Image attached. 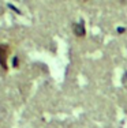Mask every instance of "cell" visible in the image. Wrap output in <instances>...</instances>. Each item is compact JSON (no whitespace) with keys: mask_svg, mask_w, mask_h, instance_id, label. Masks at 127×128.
Returning a JSON list of instances; mask_svg holds the SVG:
<instances>
[{"mask_svg":"<svg viewBox=\"0 0 127 128\" xmlns=\"http://www.w3.org/2000/svg\"><path fill=\"white\" fill-rule=\"evenodd\" d=\"M81 2H87V0H81Z\"/></svg>","mask_w":127,"mask_h":128,"instance_id":"cell-7","label":"cell"},{"mask_svg":"<svg viewBox=\"0 0 127 128\" xmlns=\"http://www.w3.org/2000/svg\"><path fill=\"white\" fill-rule=\"evenodd\" d=\"M18 66H19V59H18V57L15 56L14 59H13V67H14V68H17Z\"/></svg>","mask_w":127,"mask_h":128,"instance_id":"cell-3","label":"cell"},{"mask_svg":"<svg viewBox=\"0 0 127 128\" xmlns=\"http://www.w3.org/2000/svg\"><path fill=\"white\" fill-rule=\"evenodd\" d=\"M123 83H124V86L127 87V71L124 72V76H123Z\"/></svg>","mask_w":127,"mask_h":128,"instance_id":"cell-6","label":"cell"},{"mask_svg":"<svg viewBox=\"0 0 127 128\" xmlns=\"http://www.w3.org/2000/svg\"><path fill=\"white\" fill-rule=\"evenodd\" d=\"M8 8H11V10L14 11V12H17V14H21V11H19V8H17V7H14L13 4H8Z\"/></svg>","mask_w":127,"mask_h":128,"instance_id":"cell-4","label":"cell"},{"mask_svg":"<svg viewBox=\"0 0 127 128\" xmlns=\"http://www.w3.org/2000/svg\"><path fill=\"white\" fill-rule=\"evenodd\" d=\"M116 32H117V34H123V33L126 32V29H124V27H117Z\"/></svg>","mask_w":127,"mask_h":128,"instance_id":"cell-5","label":"cell"},{"mask_svg":"<svg viewBox=\"0 0 127 128\" xmlns=\"http://www.w3.org/2000/svg\"><path fill=\"white\" fill-rule=\"evenodd\" d=\"M8 56H10V46L6 44H0V67L4 71L8 70V66H7Z\"/></svg>","mask_w":127,"mask_h":128,"instance_id":"cell-1","label":"cell"},{"mask_svg":"<svg viewBox=\"0 0 127 128\" xmlns=\"http://www.w3.org/2000/svg\"><path fill=\"white\" fill-rule=\"evenodd\" d=\"M72 33H74V36L78 38H82L86 36V26H85L83 19H79L78 22L72 23Z\"/></svg>","mask_w":127,"mask_h":128,"instance_id":"cell-2","label":"cell"}]
</instances>
